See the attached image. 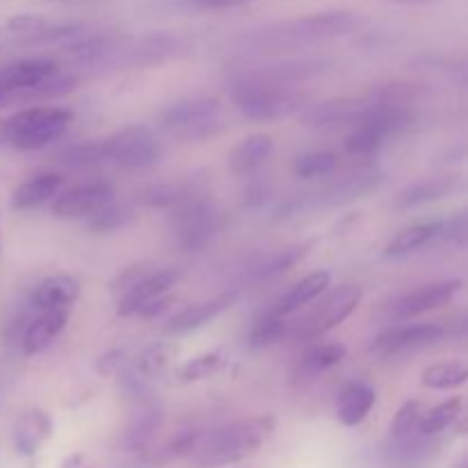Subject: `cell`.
Instances as JSON below:
<instances>
[{"mask_svg": "<svg viewBox=\"0 0 468 468\" xmlns=\"http://www.w3.org/2000/svg\"><path fill=\"white\" fill-rule=\"evenodd\" d=\"M327 59H286V62H272V64H261V67H247V71L256 73L261 78H268L274 82H291L306 80V78L320 76L329 69Z\"/></svg>", "mask_w": 468, "mask_h": 468, "instance_id": "f546056e", "label": "cell"}, {"mask_svg": "<svg viewBox=\"0 0 468 468\" xmlns=\"http://www.w3.org/2000/svg\"><path fill=\"white\" fill-rule=\"evenodd\" d=\"M441 240H448L452 242V245H460V247L468 245V204L462 210H457L452 218L446 219Z\"/></svg>", "mask_w": 468, "mask_h": 468, "instance_id": "ee69618b", "label": "cell"}, {"mask_svg": "<svg viewBox=\"0 0 468 468\" xmlns=\"http://www.w3.org/2000/svg\"><path fill=\"white\" fill-rule=\"evenodd\" d=\"M361 302V288L356 283H341L324 292L323 300L315 302L314 309L309 311L302 324H297V338L302 341H314V338L324 336L327 332L336 329L338 324L346 323L356 311Z\"/></svg>", "mask_w": 468, "mask_h": 468, "instance_id": "ba28073f", "label": "cell"}, {"mask_svg": "<svg viewBox=\"0 0 468 468\" xmlns=\"http://www.w3.org/2000/svg\"><path fill=\"white\" fill-rule=\"evenodd\" d=\"M462 407L464 400L462 398H451V400L441 402V405L432 407L428 414H423L419 423V432L425 437H439L441 432H446L452 423L457 420V416L462 414Z\"/></svg>", "mask_w": 468, "mask_h": 468, "instance_id": "8d00e7d4", "label": "cell"}, {"mask_svg": "<svg viewBox=\"0 0 468 468\" xmlns=\"http://www.w3.org/2000/svg\"><path fill=\"white\" fill-rule=\"evenodd\" d=\"M165 411L160 410L158 402H154L151 398L137 402V410L133 414L131 423L123 430L122 437V448L128 452H142L149 448V443L154 441L155 434H158L160 425H163Z\"/></svg>", "mask_w": 468, "mask_h": 468, "instance_id": "44dd1931", "label": "cell"}, {"mask_svg": "<svg viewBox=\"0 0 468 468\" xmlns=\"http://www.w3.org/2000/svg\"><path fill=\"white\" fill-rule=\"evenodd\" d=\"M314 247H315V240H304L277 251V254L265 259L263 263L254 270V279H261V282H263V279H272V277H279V274H286L288 270L300 265L302 261L314 251Z\"/></svg>", "mask_w": 468, "mask_h": 468, "instance_id": "836d02e7", "label": "cell"}, {"mask_svg": "<svg viewBox=\"0 0 468 468\" xmlns=\"http://www.w3.org/2000/svg\"><path fill=\"white\" fill-rule=\"evenodd\" d=\"M364 26V16L350 9H329V12H315L297 16L292 21L277 23V26L263 27L251 35V44L256 46H297L315 44V41L338 39L356 32Z\"/></svg>", "mask_w": 468, "mask_h": 468, "instance_id": "3957f363", "label": "cell"}, {"mask_svg": "<svg viewBox=\"0 0 468 468\" xmlns=\"http://www.w3.org/2000/svg\"><path fill=\"white\" fill-rule=\"evenodd\" d=\"M46 26H48V23H46V18L35 16V14H18V16L9 18L7 21L9 30L21 32V35H35V32L44 30Z\"/></svg>", "mask_w": 468, "mask_h": 468, "instance_id": "f6af8a7d", "label": "cell"}, {"mask_svg": "<svg viewBox=\"0 0 468 468\" xmlns=\"http://www.w3.org/2000/svg\"><path fill=\"white\" fill-rule=\"evenodd\" d=\"M227 355H224L222 350H213V352H206V355L201 356H195V359H190L187 364H183L181 368H178V379L181 382H201V379H208L213 378L215 373H219V370L227 366Z\"/></svg>", "mask_w": 468, "mask_h": 468, "instance_id": "f35d334b", "label": "cell"}, {"mask_svg": "<svg viewBox=\"0 0 468 468\" xmlns=\"http://www.w3.org/2000/svg\"><path fill=\"white\" fill-rule=\"evenodd\" d=\"M181 50V41L172 35H154V37H146L142 39L140 44L133 46V48H126V53L122 55V62L128 64H160V62H167L169 58Z\"/></svg>", "mask_w": 468, "mask_h": 468, "instance_id": "4dcf8cb0", "label": "cell"}, {"mask_svg": "<svg viewBox=\"0 0 468 468\" xmlns=\"http://www.w3.org/2000/svg\"><path fill=\"white\" fill-rule=\"evenodd\" d=\"M437 437L416 432L405 439H388L382 451V460L388 468H420L437 455Z\"/></svg>", "mask_w": 468, "mask_h": 468, "instance_id": "d6986e66", "label": "cell"}, {"mask_svg": "<svg viewBox=\"0 0 468 468\" xmlns=\"http://www.w3.org/2000/svg\"><path fill=\"white\" fill-rule=\"evenodd\" d=\"M178 282H181V272L174 268L149 272L144 279H140L131 291H126L119 297L117 314L122 315V318H133V315L140 314L149 302L158 300V297L163 295H169Z\"/></svg>", "mask_w": 468, "mask_h": 468, "instance_id": "e0dca14e", "label": "cell"}, {"mask_svg": "<svg viewBox=\"0 0 468 468\" xmlns=\"http://www.w3.org/2000/svg\"><path fill=\"white\" fill-rule=\"evenodd\" d=\"M133 210L128 206L117 204V201H110L108 206L94 213L91 218H87V229L94 233H114L119 229H123L126 224L133 222Z\"/></svg>", "mask_w": 468, "mask_h": 468, "instance_id": "ab89813d", "label": "cell"}, {"mask_svg": "<svg viewBox=\"0 0 468 468\" xmlns=\"http://www.w3.org/2000/svg\"><path fill=\"white\" fill-rule=\"evenodd\" d=\"M446 338V327L437 323L402 324L379 332L373 341V352L379 356L411 355V352L428 350Z\"/></svg>", "mask_w": 468, "mask_h": 468, "instance_id": "8fae6325", "label": "cell"}, {"mask_svg": "<svg viewBox=\"0 0 468 468\" xmlns=\"http://www.w3.org/2000/svg\"><path fill=\"white\" fill-rule=\"evenodd\" d=\"M73 122V112L53 105H37L12 114L0 123V146L16 151H39L58 142Z\"/></svg>", "mask_w": 468, "mask_h": 468, "instance_id": "8992f818", "label": "cell"}, {"mask_svg": "<svg viewBox=\"0 0 468 468\" xmlns=\"http://www.w3.org/2000/svg\"><path fill=\"white\" fill-rule=\"evenodd\" d=\"M464 190L466 176H462V174H441V176L423 178V181H416L411 183V186H407L405 190H400V195H398L396 206L400 210L423 208V206L437 204V201L455 197Z\"/></svg>", "mask_w": 468, "mask_h": 468, "instance_id": "2e32d148", "label": "cell"}, {"mask_svg": "<svg viewBox=\"0 0 468 468\" xmlns=\"http://www.w3.org/2000/svg\"><path fill=\"white\" fill-rule=\"evenodd\" d=\"M382 3H393V5H434L439 0H382Z\"/></svg>", "mask_w": 468, "mask_h": 468, "instance_id": "816d5d0a", "label": "cell"}, {"mask_svg": "<svg viewBox=\"0 0 468 468\" xmlns=\"http://www.w3.org/2000/svg\"><path fill=\"white\" fill-rule=\"evenodd\" d=\"M133 364H135V361L131 359V355H128L126 350H110L96 359V373H99L101 378H117L123 370L131 368Z\"/></svg>", "mask_w": 468, "mask_h": 468, "instance_id": "7bdbcfd3", "label": "cell"}, {"mask_svg": "<svg viewBox=\"0 0 468 468\" xmlns=\"http://www.w3.org/2000/svg\"><path fill=\"white\" fill-rule=\"evenodd\" d=\"M341 167V158L334 151H309L302 154L292 165V172L302 181H318V178H329Z\"/></svg>", "mask_w": 468, "mask_h": 468, "instance_id": "e575fe53", "label": "cell"}, {"mask_svg": "<svg viewBox=\"0 0 468 468\" xmlns=\"http://www.w3.org/2000/svg\"><path fill=\"white\" fill-rule=\"evenodd\" d=\"M80 297V283L69 274H53L37 283L30 292L27 304L37 311L44 309H71Z\"/></svg>", "mask_w": 468, "mask_h": 468, "instance_id": "cb8c5ba5", "label": "cell"}, {"mask_svg": "<svg viewBox=\"0 0 468 468\" xmlns=\"http://www.w3.org/2000/svg\"><path fill=\"white\" fill-rule=\"evenodd\" d=\"M378 402V388L370 379L355 378L346 382L336 398V419L343 428H356L364 423Z\"/></svg>", "mask_w": 468, "mask_h": 468, "instance_id": "ac0fdd59", "label": "cell"}, {"mask_svg": "<svg viewBox=\"0 0 468 468\" xmlns=\"http://www.w3.org/2000/svg\"><path fill=\"white\" fill-rule=\"evenodd\" d=\"M50 434H53V420H50V416L44 410L30 407V410L21 411L18 419L14 420L12 443L18 455L32 457L48 441Z\"/></svg>", "mask_w": 468, "mask_h": 468, "instance_id": "ffe728a7", "label": "cell"}, {"mask_svg": "<svg viewBox=\"0 0 468 468\" xmlns=\"http://www.w3.org/2000/svg\"><path fill=\"white\" fill-rule=\"evenodd\" d=\"M163 131L178 140L204 142L224 131L222 103L213 96H187L165 105L158 114Z\"/></svg>", "mask_w": 468, "mask_h": 468, "instance_id": "52a82bcc", "label": "cell"}, {"mask_svg": "<svg viewBox=\"0 0 468 468\" xmlns=\"http://www.w3.org/2000/svg\"><path fill=\"white\" fill-rule=\"evenodd\" d=\"M452 468H468V452H466V455H462L460 460H457L455 464H452Z\"/></svg>", "mask_w": 468, "mask_h": 468, "instance_id": "f5cc1de1", "label": "cell"}, {"mask_svg": "<svg viewBox=\"0 0 468 468\" xmlns=\"http://www.w3.org/2000/svg\"><path fill=\"white\" fill-rule=\"evenodd\" d=\"M105 154L123 169H149L163 160V144L149 126L133 123L105 137Z\"/></svg>", "mask_w": 468, "mask_h": 468, "instance_id": "9c48e42d", "label": "cell"}, {"mask_svg": "<svg viewBox=\"0 0 468 468\" xmlns=\"http://www.w3.org/2000/svg\"><path fill=\"white\" fill-rule=\"evenodd\" d=\"M67 323L69 309L37 311L27 304V311L18 318V343L23 355L35 356L50 347V343L64 332Z\"/></svg>", "mask_w": 468, "mask_h": 468, "instance_id": "4fadbf2b", "label": "cell"}, {"mask_svg": "<svg viewBox=\"0 0 468 468\" xmlns=\"http://www.w3.org/2000/svg\"><path fill=\"white\" fill-rule=\"evenodd\" d=\"M114 201V187L108 181H90L67 187L50 204L55 219H87Z\"/></svg>", "mask_w": 468, "mask_h": 468, "instance_id": "5bb4252c", "label": "cell"}, {"mask_svg": "<svg viewBox=\"0 0 468 468\" xmlns=\"http://www.w3.org/2000/svg\"><path fill=\"white\" fill-rule=\"evenodd\" d=\"M227 85L236 110L250 122H277L291 114H302L311 105V96L306 91L295 90L286 82L261 78L247 69L233 71Z\"/></svg>", "mask_w": 468, "mask_h": 468, "instance_id": "6da1fadb", "label": "cell"}, {"mask_svg": "<svg viewBox=\"0 0 468 468\" xmlns=\"http://www.w3.org/2000/svg\"><path fill=\"white\" fill-rule=\"evenodd\" d=\"M277 430L274 416H250L204 434L192 452L190 468H224L245 462L263 448Z\"/></svg>", "mask_w": 468, "mask_h": 468, "instance_id": "7a4b0ae2", "label": "cell"}, {"mask_svg": "<svg viewBox=\"0 0 468 468\" xmlns=\"http://www.w3.org/2000/svg\"><path fill=\"white\" fill-rule=\"evenodd\" d=\"M190 3L201 9H233L242 7V5L251 3V0H190Z\"/></svg>", "mask_w": 468, "mask_h": 468, "instance_id": "c3c4849f", "label": "cell"}, {"mask_svg": "<svg viewBox=\"0 0 468 468\" xmlns=\"http://www.w3.org/2000/svg\"><path fill=\"white\" fill-rule=\"evenodd\" d=\"M423 419V411H420V402L410 400L396 411L391 420V428H388V439H405L411 434L419 432V423Z\"/></svg>", "mask_w": 468, "mask_h": 468, "instance_id": "60d3db41", "label": "cell"}, {"mask_svg": "<svg viewBox=\"0 0 468 468\" xmlns=\"http://www.w3.org/2000/svg\"><path fill=\"white\" fill-rule=\"evenodd\" d=\"M64 190V176L58 172L37 174L30 181L21 183L12 195L14 210H35L44 204H53Z\"/></svg>", "mask_w": 468, "mask_h": 468, "instance_id": "4316f807", "label": "cell"}, {"mask_svg": "<svg viewBox=\"0 0 468 468\" xmlns=\"http://www.w3.org/2000/svg\"><path fill=\"white\" fill-rule=\"evenodd\" d=\"M288 323L283 315H277L272 309L261 314L259 318L251 323L250 332H247V347L250 350H268V347L277 346L286 338Z\"/></svg>", "mask_w": 468, "mask_h": 468, "instance_id": "1f68e13d", "label": "cell"}, {"mask_svg": "<svg viewBox=\"0 0 468 468\" xmlns=\"http://www.w3.org/2000/svg\"><path fill=\"white\" fill-rule=\"evenodd\" d=\"M59 163L64 167L71 169H90L101 163H108V154H105V140H87L80 144H73L64 149L58 155Z\"/></svg>", "mask_w": 468, "mask_h": 468, "instance_id": "d590c367", "label": "cell"}, {"mask_svg": "<svg viewBox=\"0 0 468 468\" xmlns=\"http://www.w3.org/2000/svg\"><path fill=\"white\" fill-rule=\"evenodd\" d=\"M59 69L53 59L46 58H30V59H18V62L7 64V67L0 69V85H7L12 90H23L27 91L35 90V87L44 85L46 80H50L53 76H58Z\"/></svg>", "mask_w": 468, "mask_h": 468, "instance_id": "d4e9b609", "label": "cell"}, {"mask_svg": "<svg viewBox=\"0 0 468 468\" xmlns=\"http://www.w3.org/2000/svg\"><path fill=\"white\" fill-rule=\"evenodd\" d=\"M387 181V174L378 167H361L347 176L334 178L327 186H320L315 190L304 192V195L292 197L291 201L279 208V218H292L300 213H314V210H332L343 208L347 204L366 199Z\"/></svg>", "mask_w": 468, "mask_h": 468, "instance_id": "277c9868", "label": "cell"}, {"mask_svg": "<svg viewBox=\"0 0 468 468\" xmlns=\"http://www.w3.org/2000/svg\"><path fill=\"white\" fill-rule=\"evenodd\" d=\"M347 355V347L338 341L318 343L311 346L304 355L297 359L295 368H292V378L295 382H309V379L320 378L323 373L332 370L334 366L341 364Z\"/></svg>", "mask_w": 468, "mask_h": 468, "instance_id": "f1b7e54d", "label": "cell"}, {"mask_svg": "<svg viewBox=\"0 0 468 468\" xmlns=\"http://www.w3.org/2000/svg\"><path fill=\"white\" fill-rule=\"evenodd\" d=\"M274 154V140L265 133H254V135L245 137L240 144H236L229 154V169L236 176H250L256 174L270 155Z\"/></svg>", "mask_w": 468, "mask_h": 468, "instance_id": "83f0119b", "label": "cell"}, {"mask_svg": "<svg viewBox=\"0 0 468 468\" xmlns=\"http://www.w3.org/2000/svg\"><path fill=\"white\" fill-rule=\"evenodd\" d=\"M468 338V311L464 315H460V318L455 320V323L451 324V327H446V338Z\"/></svg>", "mask_w": 468, "mask_h": 468, "instance_id": "681fc988", "label": "cell"}, {"mask_svg": "<svg viewBox=\"0 0 468 468\" xmlns=\"http://www.w3.org/2000/svg\"><path fill=\"white\" fill-rule=\"evenodd\" d=\"M219 210L204 199V195L187 204L178 206L172 215V231L176 245L186 251H199L218 236L219 231Z\"/></svg>", "mask_w": 468, "mask_h": 468, "instance_id": "30bf717a", "label": "cell"}, {"mask_svg": "<svg viewBox=\"0 0 468 468\" xmlns=\"http://www.w3.org/2000/svg\"><path fill=\"white\" fill-rule=\"evenodd\" d=\"M172 304H174V297L163 295V297H158V300L149 302V304H146L144 309L137 314V318H158V315L165 314V311H167Z\"/></svg>", "mask_w": 468, "mask_h": 468, "instance_id": "7dc6e473", "label": "cell"}, {"mask_svg": "<svg viewBox=\"0 0 468 468\" xmlns=\"http://www.w3.org/2000/svg\"><path fill=\"white\" fill-rule=\"evenodd\" d=\"M443 224H446V219H428V222H419L402 229L384 247V259H405V256H411L423 250V247H428L430 242L441 240Z\"/></svg>", "mask_w": 468, "mask_h": 468, "instance_id": "484cf974", "label": "cell"}, {"mask_svg": "<svg viewBox=\"0 0 468 468\" xmlns=\"http://www.w3.org/2000/svg\"><path fill=\"white\" fill-rule=\"evenodd\" d=\"M420 382H423L425 388H432V391H452V388L464 387L468 382V361L452 359L430 366L420 375Z\"/></svg>", "mask_w": 468, "mask_h": 468, "instance_id": "d6a6232c", "label": "cell"}, {"mask_svg": "<svg viewBox=\"0 0 468 468\" xmlns=\"http://www.w3.org/2000/svg\"><path fill=\"white\" fill-rule=\"evenodd\" d=\"M236 292H229V295L213 297V300L199 302V304H192L181 309L178 314H174L172 318L165 324V332L167 334H190L195 329H201L204 324H208L210 320H215L218 315H222L224 311L231 309L236 304Z\"/></svg>", "mask_w": 468, "mask_h": 468, "instance_id": "603a6c76", "label": "cell"}, {"mask_svg": "<svg viewBox=\"0 0 468 468\" xmlns=\"http://www.w3.org/2000/svg\"><path fill=\"white\" fill-rule=\"evenodd\" d=\"M329 286H332V274H329L327 270H315V272L306 274L304 279H300L295 286L288 288V291L274 302L272 311L277 315L288 318V315L295 314V311L315 304V302L327 292Z\"/></svg>", "mask_w": 468, "mask_h": 468, "instance_id": "7402d4cb", "label": "cell"}, {"mask_svg": "<svg viewBox=\"0 0 468 468\" xmlns=\"http://www.w3.org/2000/svg\"><path fill=\"white\" fill-rule=\"evenodd\" d=\"M462 286L464 283L460 279H446V282L428 283V286H420L416 291L405 292L398 300H393L388 304L387 314L391 315V320H411L419 318V315L430 314V311L443 309V306L451 304L457 295H460Z\"/></svg>", "mask_w": 468, "mask_h": 468, "instance_id": "7c38bea8", "label": "cell"}, {"mask_svg": "<svg viewBox=\"0 0 468 468\" xmlns=\"http://www.w3.org/2000/svg\"><path fill=\"white\" fill-rule=\"evenodd\" d=\"M172 356H174V347L165 346V343H158V346L149 347V350L135 361V368L142 370L146 378H151V375H155L158 370H163L165 366L172 361Z\"/></svg>", "mask_w": 468, "mask_h": 468, "instance_id": "b9f144b4", "label": "cell"}, {"mask_svg": "<svg viewBox=\"0 0 468 468\" xmlns=\"http://www.w3.org/2000/svg\"><path fill=\"white\" fill-rule=\"evenodd\" d=\"M416 122V114L407 105L370 103L359 122L346 137V154L356 160H370L391 140L405 135Z\"/></svg>", "mask_w": 468, "mask_h": 468, "instance_id": "5b68a950", "label": "cell"}, {"mask_svg": "<svg viewBox=\"0 0 468 468\" xmlns=\"http://www.w3.org/2000/svg\"><path fill=\"white\" fill-rule=\"evenodd\" d=\"M146 274H149V272H146V265H133V268L123 270V272L119 274V277L112 282V292H114V295L122 297L123 292L131 291V288L135 286L140 279H144Z\"/></svg>", "mask_w": 468, "mask_h": 468, "instance_id": "bcb514c9", "label": "cell"}, {"mask_svg": "<svg viewBox=\"0 0 468 468\" xmlns=\"http://www.w3.org/2000/svg\"><path fill=\"white\" fill-rule=\"evenodd\" d=\"M370 108V101L364 96H341L323 103L309 105L302 112V126L311 131H336L343 126H355L361 114Z\"/></svg>", "mask_w": 468, "mask_h": 468, "instance_id": "9a60e30c", "label": "cell"}, {"mask_svg": "<svg viewBox=\"0 0 468 468\" xmlns=\"http://www.w3.org/2000/svg\"><path fill=\"white\" fill-rule=\"evenodd\" d=\"M423 96V87L410 85V82H387V85H378L366 94L370 103H384V105H407L410 108L414 101Z\"/></svg>", "mask_w": 468, "mask_h": 468, "instance_id": "74e56055", "label": "cell"}, {"mask_svg": "<svg viewBox=\"0 0 468 468\" xmlns=\"http://www.w3.org/2000/svg\"><path fill=\"white\" fill-rule=\"evenodd\" d=\"M59 468H85V462H82V455H71L62 462Z\"/></svg>", "mask_w": 468, "mask_h": 468, "instance_id": "f907efd6", "label": "cell"}]
</instances>
